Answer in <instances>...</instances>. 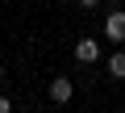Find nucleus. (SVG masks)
I'll return each instance as SVG.
<instances>
[{"label": "nucleus", "mask_w": 125, "mask_h": 113, "mask_svg": "<svg viewBox=\"0 0 125 113\" xmlns=\"http://www.w3.org/2000/svg\"><path fill=\"white\" fill-rule=\"evenodd\" d=\"M108 75H113V80H125V50L108 54Z\"/></svg>", "instance_id": "nucleus-4"}, {"label": "nucleus", "mask_w": 125, "mask_h": 113, "mask_svg": "<svg viewBox=\"0 0 125 113\" xmlns=\"http://www.w3.org/2000/svg\"><path fill=\"white\" fill-rule=\"evenodd\" d=\"M104 38H108V42H125V13H121V9L108 13V21H104Z\"/></svg>", "instance_id": "nucleus-1"}, {"label": "nucleus", "mask_w": 125, "mask_h": 113, "mask_svg": "<svg viewBox=\"0 0 125 113\" xmlns=\"http://www.w3.org/2000/svg\"><path fill=\"white\" fill-rule=\"evenodd\" d=\"M79 4H83V9H92V4H100V0H79Z\"/></svg>", "instance_id": "nucleus-6"}, {"label": "nucleus", "mask_w": 125, "mask_h": 113, "mask_svg": "<svg viewBox=\"0 0 125 113\" xmlns=\"http://www.w3.org/2000/svg\"><path fill=\"white\" fill-rule=\"evenodd\" d=\"M75 59H79V63H96V59H100V46H96L92 38L75 42Z\"/></svg>", "instance_id": "nucleus-3"}, {"label": "nucleus", "mask_w": 125, "mask_h": 113, "mask_svg": "<svg viewBox=\"0 0 125 113\" xmlns=\"http://www.w3.org/2000/svg\"><path fill=\"white\" fill-rule=\"evenodd\" d=\"M9 109H13V105H9V100H4V96H0V113H9Z\"/></svg>", "instance_id": "nucleus-5"}, {"label": "nucleus", "mask_w": 125, "mask_h": 113, "mask_svg": "<svg viewBox=\"0 0 125 113\" xmlns=\"http://www.w3.org/2000/svg\"><path fill=\"white\" fill-rule=\"evenodd\" d=\"M71 92H75V88H71V80H67V75H58V80L50 84V100H54V105H67V100H71Z\"/></svg>", "instance_id": "nucleus-2"}, {"label": "nucleus", "mask_w": 125, "mask_h": 113, "mask_svg": "<svg viewBox=\"0 0 125 113\" xmlns=\"http://www.w3.org/2000/svg\"><path fill=\"white\" fill-rule=\"evenodd\" d=\"M0 75H4V67H0Z\"/></svg>", "instance_id": "nucleus-7"}]
</instances>
